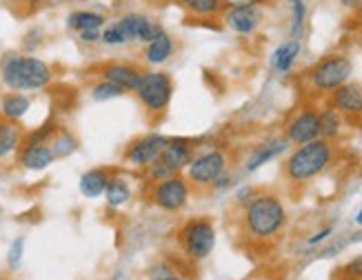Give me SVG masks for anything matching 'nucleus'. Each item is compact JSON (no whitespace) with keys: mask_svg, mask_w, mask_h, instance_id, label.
I'll return each mask as SVG.
<instances>
[{"mask_svg":"<svg viewBox=\"0 0 362 280\" xmlns=\"http://www.w3.org/2000/svg\"><path fill=\"white\" fill-rule=\"evenodd\" d=\"M334 156V145L325 138H316L305 145H298V149H293L285 161V178L291 185H307L332 167Z\"/></svg>","mask_w":362,"mask_h":280,"instance_id":"1","label":"nucleus"},{"mask_svg":"<svg viewBox=\"0 0 362 280\" xmlns=\"http://www.w3.org/2000/svg\"><path fill=\"white\" fill-rule=\"evenodd\" d=\"M245 231L249 238L267 243L276 238L287 223V211L276 194H260L251 198L243 214Z\"/></svg>","mask_w":362,"mask_h":280,"instance_id":"2","label":"nucleus"},{"mask_svg":"<svg viewBox=\"0 0 362 280\" xmlns=\"http://www.w3.org/2000/svg\"><path fill=\"white\" fill-rule=\"evenodd\" d=\"M52 67L45 60L34 56H16L9 54L0 65V78L11 91H34L45 89L52 83Z\"/></svg>","mask_w":362,"mask_h":280,"instance_id":"3","label":"nucleus"},{"mask_svg":"<svg viewBox=\"0 0 362 280\" xmlns=\"http://www.w3.org/2000/svg\"><path fill=\"white\" fill-rule=\"evenodd\" d=\"M134 93L147 114L160 116L169 109L171 96H174V83L167 71H143Z\"/></svg>","mask_w":362,"mask_h":280,"instance_id":"4","label":"nucleus"},{"mask_svg":"<svg viewBox=\"0 0 362 280\" xmlns=\"http://www.w3.org/2000/svg\"><path fill=\"white\" fill-rule=\"evenodd\" d=\"M178 240L187 258L204 260L216 247V227L207 216L189 218L178 231Z\"/></svg>","mask_w":362,"mask_h":280,"instance_id":"5","label":"nucleus"},{"mask_svg":"<svg viewBox=\"0 0 362 280\" xmlns=\"http://www.w3.org/2000/svg\"><path fill=\"white\" fill-rule=\"evenodd\" d=\"M354 74L351 60L344 54H332L318 60L316 65L309 69V83L320 93H332L344 83H349Z\"/></svg>","mask_w":362,"mask_h":280,"instance_id":"6","label":"nucleus"},{"mask_svg":"<svg viewBox=\"0 0 362 280\" xmlns=\"http://www.w3.org/2000/svg\"><path fill=\"white\" fill-rule=\"evenodd\" d=\"M192 158H194V147L187 138H167V145L160 153V158L147 167V174L151 180H165L187 169Z\"/></svg>","mask_w":362,"mask_h":280,"instance_id":"7","label":"nucleus"},{"mask_svg":"<svg viewBox=\"0 0 362 280\" xmlns=\"http://www.w3.org/2000/svg\"><path fill=\"white\" fill-rule=\"evenodd\" d=\"M227 171V153L223 149H207L194 156L187 167V180L196 187H211Z\"/></svg>","mask_w":362,"mask_h":280,"instance_id":"8","label":"nucleus"},{"mask_svg":"<svg viewBox=\"0 0 362 280\" xmlns=\"http://www.w3.org/2000/svg\"><path fill=\"white\" fill-rule=\"evenodd\" d=\"M189 194H192V185L182 174H176L165 180H156L151 189V200L163 211H180L187 205Z\"/></svg>","mask_w":362,"mask_h":280,"instance_id":"9","label":"nucleus"},{"mask_svg":"<svg viewBox=\"0 0 362 280\" xmlns=\"http://www.w3.org/2000/svg\"><path fill=\"white\" fill-rule=\"evenodd\" d=\"M167 145V136L160 134H147L143 138L134 140V143L124 151V163L136 169H147L151 163L160 158V153Z\"/></svg>","mask_w":362,"mask_h":280,"instance_id":"10","label":"nucleus"},{"mask_svg":"<svg viewBox=\"0 0 362 280\" xmlns=\"http://www.w3.org/2000/svg\"><path fill=\"white\" fill-rule=\"evenodd\" d=\"M285 138L293 145H305L309 140L320 138V114L313 109L298 112L285 127Z\"/></svg>","mask_w":362,"mask_h":280,"instance_id":"11","label":"nucleus"},{"mask_svg":"<svg viewBox=\"0 0 362 280\" xmlns=\"http://www.w3.org/2000/svg\"><path fill=\"white\" fill-rule=\"evenodd\" d=\"M225 23L235 34L249 36L260 27L262 23V11L256 3H240V5H229L225 9Z\"/></svg>","mask_w":362,"mask_h":280,"instance_id":"12","label":"nucleus"},{"mask_svg":"<svg viewBox=\"0 0 362 280\" xmlns=\"http://www.w3.org/2000/svg\"><path fill=\"white\" fill-rule=\"evenodd\" d=\"M116 23L122 29V34L127 36V40H138V42H151L156 38V34L160 31V27L156 25L149 16L136 13V11L124 13Z\"/></svg>","mask_w":362,"mask_h":280,"instance_id":"13","label":"nucleus"},{"mask_svg":"<svg viewBox=\"0 0 362 280\" xmlns=\"http://www.w3.org/2000/svg\"><path fill=\"white\" fill-rule=\"evenodd\" d=\"M332 107L344 116H362V85L344 83L332 91Z\"/></svg>","mask_w":362,"mask_h":280,"instance_id":"14","label":"nucleus"},{"mask_svg":"<svg viewBox=\"0 0 362 280\" xmlns=\"http://www.w3.org/2000/svg\"><path fill=\"white\" fill-rule=\"evenodd\" d=\"M100 76H103V81L116 83L124 91H134L140 83L143 69L132 65V62H109V65L100 67Z\"/></svg>","mask_w":362,"mask_h":280,"instance_id":"15","label":"nucleus"},{"mask_svg":"<svg viewBox=\"0 0 362 280\" xmlns=\"http://www.w3.org/2000/svg\"><path fill=\"white\" fill-rule=\"evenodd\" d=\"M54 161H56V156L49 145H23L18 153V163L31 171H42Z\"/></svg>","mask_w":362,"mask_h":280,"instance_id":"16","label":"nucleus"},{"mask_svg":"<svg viewBox=\"0 0 362 280\" xmlns=\"http://www.w3.org/2000/svg\"><path fill=\"white\" fill-rule=\"evenodd\" d=\"M287 147H289V140H287V138H274V140H269V143L258 145V147L254 149V153L249 156V161H247L245 169H247V171H256V169H260L262 165H267L269 161L278 158V156H280L282 151H285Z\"/></svg>","mask_w":362,"mask_h":280,"instance_id":"17","label":"nucleus"},{"mask_svg":"<svg viewBox=\"0 0 362 280\" xmlns=\"http://www.w3.org/2000/svg\"><path fill=\"white\" fill-rule=\"evenodd\" d=\"M174 56V38H171L165 29H160L151 42H147L145 60L149 65H165V62Z\"/></svg>","mask_w":362,"mask_h":280,"instance_id":"18","label":"nucleus"},{"mask_svg":"<svg viewBox=\"0 0 362 280\" xmlns=\"http://www.w3.org/2000/svg\"><path fill=\"white\" fill-rule=\"evenodd\" d=\"M178 3L194 18H218L229 7L227 0H178Z\"/></svg>","mask_w":362,"mask_h":280,"instance_id":"19","label":"nucleus"},{"mask_svg":"<svg viewBox=\"0 0 362 280\" xmlns=\"http://www.w3.org/2000/svg\"><path fill=\"white\" fill-rule=\"evenodd\" d=\"M23 129L16 120L0 118V158H7L9 153L21 149L23 145Z\"/></svg>","mask_w":362,"mask_h":280,"instance_id":"20","label":"nucleus"},{"mask_svg":"<svg viewBox=\"0 0 362 280\" xmlns=\"http://www.w3.org/2000/svg\"><path fill=\"white\" fill-rule=\"evenodd\" d=\"M298 56H300V40H287V42H282L278 49L274 52L272 56V65L276 71L280 74H287L291 67H293V62L298 60Z\"/></svg>","mask_w":362,"mask_h":280,"instance_id":"21","label":"nucleus"},{"mask_svg":"<svg viewBox=\"0 0 362 280\" xmlns=\"http://www.w3.org/2000/svg\"><path fill=\"white\" fill-rule=\"evenodd\" d=\"M109 171L107 169H89L87 174H83L81 178V192L87 198H98L105 194L107 185H109Z\"/></svg>","mask_w":362,"mask_h":280,"instance_id":"22","label":"nucleus"},{"mask_svg":"<svg viewBox=\"0 0 362 280\" xmlns=\"http://www.w3.org/2000/svg\"><path fill=\"white\" fill-rule=\"evenodd\" d=\"M105 16L98 13V11H89V9H78V11H71L67 16V27L74 29V31H87V29H103L105 27Z\"/></svg>","mask_w":362,"mask_h":280,"instance_id":"23","label":"nucleus"},{"mask_svg":"<svg viewBox=\"0 0 362 280\" xmlns=\"http://www.w3.org/2000/svg\"><path fill=\"white\" fill-rule=\"evenodd\" d=\"M31 107V100L25 96V93H18V91H11L7 96H3V103H0V114L3 118H9V120H21L27 109Z\"/></svg>","mask_w":362,"mask_h":280,"instance_id":"24","label":"nucleus"},{"mask_svg":"<svg viewBox=\"0 0 362 280\" xmlns=\"http://www.w3.org/2000/svg\"><path fill=\"white\" fill-rule=\"evenodd\" d=\"M105 198L109 207H122L132 198V185L120 176H112L105 189Z\"/></svg>","mask_w":362,"mask_h":280,"instance_id":"25","label":"nucleus"},{"mask_svg":"<svg viewBox=\"0 0 362 280\" xmlns=\"http://www.w3.org/2000/svg\"><path fill=\"white\" fill-rule=\"evenodd\" d=\"M49 147H52L56 158H65V156H71L78 149V140L67 129H60L58 127L56 134H54V138L49 140Z\"/></svg>","mask_w":362,"mask_h":280,"instance_id":"26","label":"nucleus"},{"mask_svg":"<svg viewBox=\"0 0 362 280\" xmlns=\"http://www.w3.org/2000/svg\"><path fill=\"white\" fill-rule=\"evenodd\" d=\"M320 114V138L325 140H332L340 134V127H342V118L340 114L336 112L334 107L325 109V112H318Z\"/></svg>","mask_w":362,"mask_h":280,"instance_id":"27","label":"nucleus"},{"mask_svg":"<svg viewBox=\"0 0 362 280\" xmlns=\"http://www.w3.org/2000/svg\"><path fill=\"white\" fill-rule=\"evenodd\" d=\"M289 7H291V38L300 40L305 34L307 5H305V0H289Z\"/></svg>","mask_w":362,"mask_h":280,"instance_id":"28","label":"nucleus"},{"mask_svg":"<svg viewBox=\"0 0 362 280\" xmlns=\"http://www.w3.org/2000/svg\"><path fill=\"white\" fill-rule=\"evenodd\" d=\"M56 124L54 122H47V124H42V127H38V129H34V132H29V134H25L23 136V145H49V140L54 138V134H56ZM21 145V147H23Z\"/></svg>","mask_w":362,"mask_h":280,"instance_id":"29","label":"nucleus"},{"mask_svg":"<svg viewBox=\"0 0 362 280\" xmlns=\"http://www.w3.org/2000/svg\"><path fill=\"white\" fill-rule=\"evenodd\" d=\"M122 93H124V89H122V87H118L116 83H109V81H100L98 85H93V89H91L93 100H98V103L120 98Z\"/></svg>","mask_w":362,"mask_h":280,"instance_id":"30","label":"nucleus"},{"mask_svg":"<svg viewBox=\"0 0 362 280\" xmlns=\"http://www.w3.org/2000/svg\"><path fill=\"white\" fill-rule=\"evenodd\" d=\"M100 42L112 45V47H118V45L129 42V40H127V36L122 34V29L118 27V23H112V25L105 27V29L100 31Z\"/></svg>","mask_w":362,"mask_h":280,"instance_id":"31","label":"nucleus"},{"mask_svg":"<svg viewBox=\"0 0 362 280\" xmlns=\"http://www.w3.org/2000/svg\"><path fill=\"white\" fill-rule=\"evenodd\" d=\"M23 249H25V238H16V240L11 243L9 258H7L11 267H18V262H21V258H23Z\"/></svg>","mask_w":362,"mask_h":280,"instance_id":"32","label":"nucleus"},{"mask_svg":"<svg viewBox=\"0 0 362 280\" xmlns=\"http://www.w3.org/2000/svg\"><path fill=\"white\" fill-rule=\"evenodd\" d=\"M81 40H83V42H98V40H100V29H87V31H81Z\"/></svg>","mask_w":362,"mask_h":280,"instance_id":"33","label":"nucleus"},{"mask_svg":"<svg viewBox=\"0 0 362 280\" xmlns=\"http://www.w3.org/2000/svg\"><path fill=\"white\" fill-rule=\"evenodd\" d=\"M332 233H334L332 227H325V229H320V231L316 233V236H311V238H309V245H318V243L327 240L329 236H332Z\"/></svg>","mask_w":362,"mask_h":280,"instance_id":"34","label":"nucleus"},{"mask_svg":"<svg viewBox=\"0 0 362 280\" xmlns=\"http://www.w3.org/2000/svg\"><path fill=\"white\" fill-rule=\"evenodd\" d=\"M347 269H349V274H354V276H362V258L354 260Z\"/></svg>","mask_w":362,"mask_h":280,"instance_id":"35","label":"nucleus"},{"mask_svg":"<svg viewBox=\"0 0 362 280\" xmlns=\"http://www.w3.org/2000/svg\"><path fill=\"white\" fill-rule=\"evenodd\" d=\"M340 3H342L344 7H349V9H358V5L362 3V0H340Z\"/></svg>","mask_w":362,"mask_h":280,"instance_id":"36","label":"nucleus"},{"mask_svg":"<svg viewBox=\"0 0 362 280\" xmlns=\"http://www.w3.org/2000/svg\"><path fill=\"white\" fill-rule=\"evenodd\" d=\"M356 223L362 227V207H360V211H358V216H356Z\"/></svg>","mask_w":362,"mask_h":280,"instance_id":"37","label":"nucleus"},{"mask_svg":"<svg viewBox=\"0 0 362 280\" xmlns=\"http://www.w3.org/2000/svg\"><path fill=\"white\" fill-rule=\"evenodd\" d=\"M158 280H185V278H176V276H165V278H158Z\"/></svg>","mask_w":362,"mask_h":280,"instance_id":"38","label":"nucleus"},{"mask_svg":"<svg viewBox=\"0 0 362 280\" xmlns=\"http://www.w3.org/2000/svg\"><path fill=\"white\" fill-rule=\"evenodd\" d=\"M358 18H360V21H362V3H360V5H358Z\"/></svg>","mask_w":362,"mask_h":280,"instance_id":"39","label":"nucleus"}]
</instances>
